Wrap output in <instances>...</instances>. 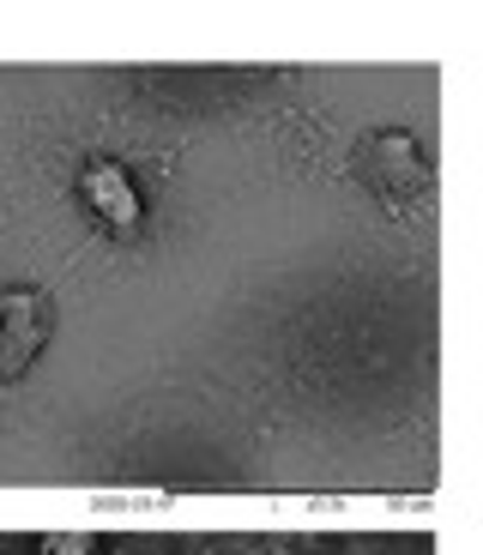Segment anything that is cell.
I'll use <instances>...</instances> for the list:
<instances>
[{
	"mask_svg": "<svg viewBox=\"0 0 483 555\" xmlns=\"http://www.w3.org/2000/svg\"><path fill=\"white\" fill-rule=\"evenodd\" d=\"M55 333V302L37 284H7L0 291V380H18L42 357Z\"/></svg>",
	"mask_w": 483,
	"mask_h": 555,
	"instance_id": "6da1fadb",
	"label": "cell"
},
{
	"mask_svg": "<svg viewBox=\"0 0 483 555\" xmlns=\"http://www.w3.org/2000/svg\"><path fill=\"white\" fill-rule=\"evenodd\" d=\"M363 176H369V188L386 199H417L429 188V157L411 133L386 127V133L363 139Z\"/></svg>",
	"mask_w": 483,
	"mask_h": 555,
	"instance_id": "7a4b0ae2",
	"label": "cell"
},
{
	"mask_svg": "<svg viewBox=\"0 0 483 555\" xmlns=\"http://www.w3.org/2000/svg\"><path fill=\"white\" fill-rule=\"evenodd\" d=\"M79 206L91 211L103 230H115V236H134L139 223H145V199H139L134 176H127L122 164H110V157H91V164H79Z\"/></svg>",
	"mask_w": 483,
	"mask_h": 555,
	"instance_id": "3957f363",
	"label": "cell"
},
{
	"mask_svg": "<svg viewBox=\"0 0 483 555\" xmlns=\"http://www.w3.org/2000/svg\"><path fill=\"white\" fill-rule=\"evenodd\" d=\"M42 555H91V543H85V538H55Z\"/></svg>",
	"mask_w": 483,
	"mask_h": 555,
	"instance_id": "277c9868",
	"label": "cell"
}]
</instances>
